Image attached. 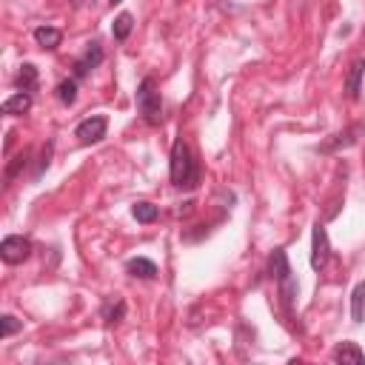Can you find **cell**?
Segmentation results:
<instances>
[{
  "mask_svg": "<svg viewBox=\"0 0 365 365\" xmlns=\"http://www.w3.org/2000/svg\"><path fill=\"white\" fill-rule=\"evenodd\" d=\"M106 129H109V120L103 117V114H95V117H86L83 123L77 126V137H80V143H98V140H103L106 137Z\"/></svg>",
  "mask_w": 365,
  "mask_h": 365,
  "instance_id": "obj_5",
  "label": "cell"
},
{
  "mask_svg": "<svg viewBox=\"0 0 365 365\" xmlns=\"http://www.w3.org/2000/svg\"><path fill=\"white\" fill-rule=\"evenodd\" d=\"M171 182L177 189H194L200 182V169L192 160V151L182 140H174L171 148Z\"/></svg>",
  "mask_w": 365,
  "mask_h": 365,
  "instance_id": "obj_1",
  "label": "cell"
},
{
  "mask_svg": "<svg viewBox=\"0 0 365 365\" xmlns=\"http://www.w3.org/2000/svg\"><path fill=\"white\" fill-rule=\"evenodd\" d=\"M17 328H20V323H17L12 314H6V317H3V331H0V337H3V340L12 337V334H15Z\"/></svg>",
  "mask_w": 365,
  "mask_h": 365,
  "instance_id": "obj_19",
  "label": "cell"
},
{
  "mask_svg": "<svg viewBox=\"0 0 365 365\" xmlns=\"http://www.w3.org/2000/svg\"><path fill=\"white\" fill-rule=\"evenodd\" d=\"M126 271L132 274V277H140V280H155V277H157V265L151 263V260H146V257H134V260H129Z\"/></svg>",
  "mask_w": 365,
  "mask_h": 365,
  "instance_id": "obj_8",
  "label": "cell"
},
{
  "mask_svg": "<svg viewBox=\"0 0 365 365\" xmlns=\"http://www.w3.org/2000/svg\"><path fill=\"white\" fill-rule=\"evenodd\" d=\"M100 60H103V49H100V43H91V46H88V52H86V57L75 63V77L88 75V69L100 66Z\"/></svg>",
  "mask_w": 365,
  "mask_h": 365,
  "instance_id": "obj_6",
  "label": "cell"
},
{
  "mask_svg": "<svg viewBox=\"0 0 365 365\" xmlns=\"http://www.w3.org/2000/svg\"><path fill=\"white\" fill-rule=\"evenodd\" d=\"M57 100L60 103H66V106H72L75 100H77V83L75 80H63L57 86Z\"/></svg>",
  "mask_w": 365,
  "mask_h": 365,
  "instance_id": "obj_17",
  "label": "cell"
},
{
  "mask_svg": "<svg viewBox=\"0 0 365 365\" xmlns=\"http://www.w3.org/2000/svg\"><path fill=\"white\" fill-rule=\"evenodd\" d=\"M328 257H331V242H328L325 228L317 223L314 231H311V268L323 271L328 265Z\"/></svg>",
  "mask_w": 365,
  "mask_h": 365,
  "instance_id": "obj_3",
  "label": "cell"
},
{
  "mask_svg": "<svg viewBox=\"0 0 365 365\" xmlns=\"http://www.w3.org/2000/svg\"><path fill=\"white\" fill-rule=\"evenodd\" d=\"M362 72H365V63L362 60H354L351 69H348V77H345V91H348V98H359V80H362Z\"/></svg>",
  "mask_w": 365,
  "mask_h": 365,
  "instance_id": "obj_12",
  "label": "cell"
},
{
  "mask_svg": "<svg viewBox=\"0 0 365 365\" xmlns=\"http://www.w3.org/2000/svg\"><path fill=\"white\" fill-rule=\"evenodd\" d=\"M35 40L43 49H57L63 35H60V29H54V26H40V29H35Z\"/></svg>",
  "mask_w": 365,
  "mask_h": 365,
  "instance_id": "obj_11",
  "label": "cell"
},
{
  "mask_svg": "<svg viewBox=\"0 0 365 365\" xmlns=\"http://www.w3.org/2000/svg\"><path fill=\"white\" fill-rule=\"evenodd\" d=\"M351 317H354V323H362V317H365V283H359L351 294Z\"/></svg>",
  "mask_w": 365,
  "mask_h": 365,
  "instance_id": "obj_14",
  "label": "cell"
},
{
  "mask_svg": "<svg viewBox=\"0 0 365 365\" xmlns=\"http://www.w3.org/2000/svg\"><path fill=\"white\" fill-rule=\"evenodd\" d=\"M334 362H351V365H362L365 362V354L357 348V343H340L334 348Z\"/></svg>",
  "mask_w": 365,
  "mask_h": 365,
  "instance_id": "obj_7",
  "label": "cell"
},
{
  "mask_svg": "<svg viewBox=\"0 0 365 365\" xmlns=\"http://www.w3.org/2000/svg\"><path fill=\"white\" fill-rule=\"evenodd\" d=\"M132 29H134V17L129 15V12H123L117 20H114V26H111V32H114V40H126L129 35H132Z\"/></svg>",
  "mask_w": 365,
  "mask_h": 365,
  "instance_id": "obj_15",
  "label": "cell"
},
{
  "mask_svg": "<svg viewBox=\"0 0 365 365\" xmlns=\"http://www.w3.org/2000/svg\"><path fill=\"white\" fill-rule=\"evenodd\" d=\"M29 254H32V242L26 237H6L0 242V257H3V263H9V265L23 263Z\"/></svg>",
  "mask_w": 365,
  "mask_h": 365,
  "instance_id": "obj_4",
  "label": "cell"
},
{
  "mask_svg": "<svg viewBox=\"0 0 365 365\" xmlns=\"http://www.w3.org/2000/svg\"><path fill=\"white\" fill-rule=\"evenodd\" d=\"M15 86L20 91H29V95H32V91L38 88V69L32 63H23L20 72H17V77H15Z\"/></svg>",
  "mask_w": 365,
  "mask_h": 365,
  "instance_id": "obj_9",
  "label": "cell"
},
{
  "mask_svg": "<svg viewBox=\"0 0 365 365\" xmlns=\"http://www.w3.org/2000/svg\"><path fill=\"white\" fill-rule=\"evenodd\" d=\"M271 274L277 277V283L286 280V277H291V265H288L286 251H274V257H271Z\"/></svg>",
  "mask_w": 365,
  "mask_h": 365,
  "instance_id": "obj_13",
  "label": "cell"
},
{
  "mask_svg": "<svg viewBox=\"0 0 365 365\" xmlns=\"http://www.w3.org/2000/svg\"><path fill=\"white\" fill-rule=\"evenodd\" d=\"M109 3H111V6H117V3H123V0H109Z\"/></svg>",
  "mask_w": 365,
  "mask_h": 365,
  "instance_id": "obj_20",
  "label": "cell"
},
{
  "mask_svg": "<svg viewBox=\"0 0 365 365\" xmlns=\"http://www.w3.org/2000/svg\"><path fill=\"white\" fill-rule=\"evenodd\" d=\"M123 314H126L123 300H117V306H114V309H106V320H109V323H120V320H123Z\"/></svg>",
  "mask_w": 365,
  "mask_h": 365,
  "instance_id": "obj_18",
  "label": "cell"
},
{
  "mask_svg": "<svg viewBox=\"0 0 365 365\" xmlns=\"http://www.w3.org/2000/svg\"><path fill=\"white\" fill-rule=\"evenodd\" d=\"M29 109H32V95L29 91H17L15 98H9L6 103H3V114H26Z\"/></svg>",
  "mask_w": 365,
  "mask_h": 365,
  "instance_id": "obj_10",
  "label": "cell"
},
{
  "mask_svg": "<svg viewBox=\"0 0 365 365\" xmlns=\"http://www.w3.org/2000/svg\"><path fill=\"white\" fill-rule=\"evenodd\" d=\"M137 109L140 114L146 117V123L148 126H160V120H163V103H160V91H157V83L146 77L137 88Z\"/></svg>",
  "mask_w": 365,
  "mask_h": 365,
  "instance_id": "obj_2",
  "label": "cell"
},
{
  "mask_svg": "<svg viewBox=\"0 0 365 365\" xmlns=\"http://www.w3.org/2000/svg\"><path fill=\"white\" fill-rule=\"evenodd\" d=\"M132 215L137 223H155L157 220V205H151V203H134L132 205Z\"/></svg>",
  "mask_w": 365,
  "mask_h": 365,
  "instance_id": "obj_16",
  "label": "cell"
}]
</instances>
